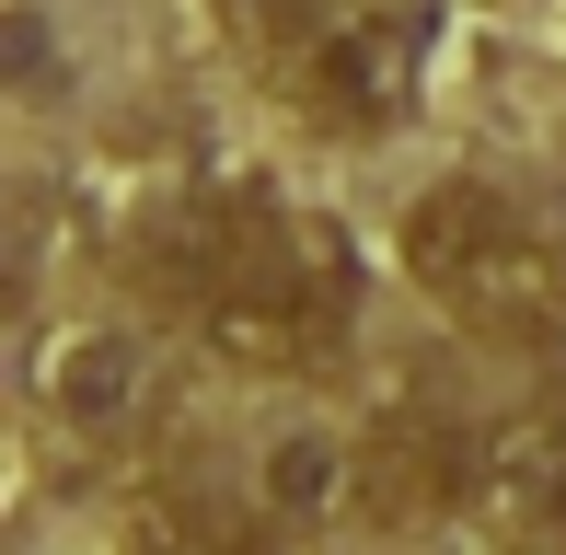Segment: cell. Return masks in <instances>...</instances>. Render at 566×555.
I'll list each match as a JSON object with an SVG mask.
<instances>
[{
    "label": "cell",
    "mask_w": 566,
    "mask_h": 555,
    "mask_svg": "<svg viewBox=\"0 0 566 555\" xmlns=\"http://www.w3.org/2000/svg\"><path fill=\"white\" fill-rule=\"evenodd\" d=\"M254 510H266V533L290 544V533H324V521L358 498V451L336 440V428H277L266 451H254Z\"/></svg>",
    "instance_id": "6"
},
{
    "label": "cell",
    "mask_w": 566,
    "mask_h": 555,
    "mask_svg": "<svg viewBox=\"0 0 566 555\" xmlns=\"http://www.w3.org/2000/svg\"><path fill=\"white\" fill-rule=\"evenodd\" d=\"M405 278L485 347H544L566 324V243L497 186H428L405 209Z\"/></svg>",
    "instance_id": "2"
},
{
    "label": "cell",
    "mask_w": 566,
    "mask_h": 555,
    "mask_svg": "<svg viewBox=\"0 0 566 555\" xmlns=\"http://www.w3.org/2000/svg\"><path fill=\"white\" fill-rule=\"evenodd\" d=\"M417 12H394V0H324L313 23L290 35V82L301 105L324 116V128H394L405 105H417Z\"/></svg>",
    "instance_id": "3"
},
{
    "label": "cell",
    "mask_w": 566,
    "mask_h": 555,
    "mask_svg": "<svg viewBox=\"0 0 566 555\" xmlns=\"http://www.w3.org/2000/svg\"><path fill=\"white\" fill-rule=\"evenodd\" d=\"M163 290L186 301L197 347H220L231 370H313L347 336L358 266L336 220L231 186V197H197L186 220H163Z\"/></svg>",
    "instance_id": "1"
},
{
    "label": "cell",
    "mask_w": 566,
    "mask_h": 555,
    "mask_svg": "<svg viewBox=\"0 0 566 555\" xmlns=\"http://www.w3.org/2000/svg\"><path fill=\"white\" fill-rule=\"evenodd\" d=\"M462 521L509 555L566 544V417L521 406V417L474 428V451H462Z\"/></svg>",
    "instance_id": "4"
},
{
    "label": "cell",
    "mask_w": 566,
    "mask_h": 555,
    "mask_svg": "<svg viewBox=\"0 0 566 555\" xmlns=\"http://www.w3.org/2000/svg\"><path fill=\"white\" fill-rule=\"evenodd\" d=\"M35 406L82 451H116L127 428L150 417V347L127 336V324H59V336L35 347Z\"/></svg>",
    "instance_id": "5"
}]
</instances>
